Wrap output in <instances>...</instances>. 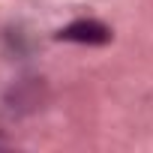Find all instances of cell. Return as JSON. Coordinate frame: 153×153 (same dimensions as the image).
<instances>
[{
    "label": "cell",
    "mask_w": 153,
    "mask_h": 153,
    "mask_svg": "<svg viewBox=\"0 0 153 153\" xmlns=\"http://www.w3.org/2000/svg\"><path fill=\"white\" fill-rule=\"evenodd\" d=\"M57 39L63 42H87V45H105L111 39V30L102 24V21H93V18H81V21H72L69 27H63L57 33Z\"/></svg>",
    "instance_id": "obj_1"
}]
</instances>
